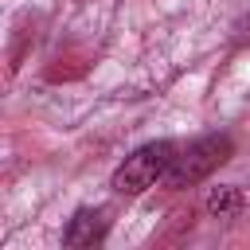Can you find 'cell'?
<instances>
[{
  "label": "cell",
  "mask_w": 250,
  "mask_h": 250,
  "mask_svg": "<svg viewBox=\"0 0 250 250\" xmlns=\"http://www.w3.org/2000/svg\"><path fill=\"white\" fill-rule=\"evenodd\" d=\"M230 152H234V145H230L227 133H207V137L176 148V156H172V164H168V172H164L160 184L164 188H191V184L207 180L219 164H227Z\"/></svg>",
  "instance_id": "cell-1"
},
{
  "label": "cell",
  "mask_w": 250,
  "mask_h": 250,
  "mask_svg": "<svg viewBox=\"0 0 250 250\" xmlns=\"http://www.w3.org/2000/svg\"><path fill=\"white\" fill-rule=\"evenodd\" d=\"M172 156H176V145H172V141L141 145V148H137L133 156H125V164L113 172V191H117V195H141L145 188H152L156 180H164Z\"/></svg>",
  "instance_id": "cell-2"
},
{
  "label": "cell",
  "mask_w": 250,
  "mask_h": 250,
  "mask_svg": "<svg viewBox=\"0 0 250 250\" xmlns=\"http://www.w3.org/2000/svg\"><path fill=\"white\" fill-rule=\"evenodd\" d=\"M105 230H109L105 211H102V207H82V211H74V219L66 223L62 246H98V242L105 238Z\"/></svg>",
  "instance_id": "cell-3"
},
{
  "label": "cell",
  "mask_w": 250,
  "mask_h": 250,
  "mask_svg": "<svg viewBox=\"0 0 250 250\" xmlns=\"http://www.w3.org/2000/svg\"><path fill=\"white\" fill-rule=\"evenodd\" d=\"M242 207H246V195L238 191V188H211L207 191V211L215 215V219H234V215H242Z\"/></svg>",
  "instance_id": "cell-4"
}]
</instances>
